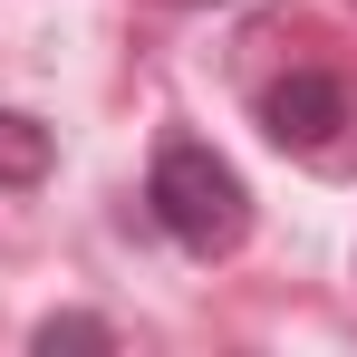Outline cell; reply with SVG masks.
<instances>
[{"instance_id": "cell-2", "label": "cell", "mask_w": 357, "mask_h": 357, "mask_svg": "<svg viewBox=\"0 0 357 357\" xmlns=\"http://www.w3.org/2000/svg\"><path fill=\"white\" fill-rule=\"evenodd\" d=\"M261 126L280 155H309V165H348V135H357V87L328 77V68H299L261 97Z\"/></svg>"}, {"instance_id": "cell-4", "label": "cell", "mask_w": 357, "mask_h": 357, "mask_svg": "<svg viewBox=\"0 0 357 357\" xmlns=\"http://www.w3.org/2000/svg\"><path fill=\"white\" fill-rule=\"evenodd\" d=\"M39 348H49V357H59V348H116V328H107V319H49Z\"/></svg>"}, {"instance_id": "cell-1", "label": "cell", "mask_w": 357, "mask_h": 357, "mask_svg": "<svg viewBox=\"0 0 357 357\" xmlns=\"http://www.w3.org/2000/svg\"><path fill=\"white\" fill-rule=\"evenodd\" d=\"M145 203H155V222L183 241V251H232L241 232H251V193H241V174L213 155V145H193V135H174L165 155H155V174H145Z\"/></svg>"}, {"instance_id": "cell-3", "label": "cell", "mask_w": 357, "mask_h": 357, "mask_svg": "<svg viewBox=\"0 0 357 357\" xmlns=\"http://www.w3.org/2000/svg\"><path fill=\"white\" fill-rule=\"evenodd\" d=\"M49 155H59L49 126L20 116V107H0V183H39V174H49Z\"/></svg>"}]
</instances>
